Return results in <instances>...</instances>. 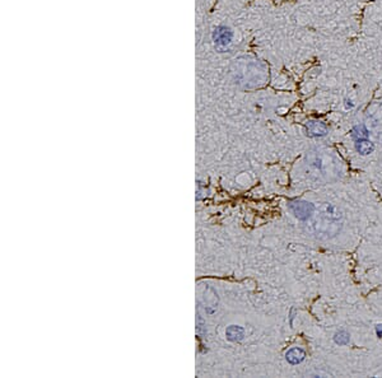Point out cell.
I'll list each match as a JSON object with an SVG mask.
<instances>
[{
  "label": "cell",
  "instance_id": "obj_1",
  "mask_svg": "<svg viewBox=\"0 0 382 378\" xmlns=\"http://www.w3.org/2000/svg\"><path fill=\"white\" fill-rule=\"evenodd\" d=\"M288 207L294 214V217L298 218L299 220H308L315 213V205L308 203V201L294 200L289 203Z\"/></svg>",
  "mask_w": 382,
  "mask_h": 378
},
{
  "label": "cell",
  "instance_id": "obj_2",
  "mask_svg": "<svg viewBox=\"0 0 382 378\" xmlns=\"http://www.w3.org/2000/svg\"><path fill=\"white\" fill-rule=\"evenodd\" d=\"M307 135L311 138H320L325 137L328 134V128L323 121L319 120H309L306 125Z\"/></svg>",
  "mask_w": 382,
  "mask_h": 378
},
{
  "label": "cell",
  "instance_id": "obj_3",
  "mask_svg": "<svg viewBox=\"0 0 382 378\" xmlns=\"http://www.w3.org/2000/svg\"><path fill=\"white\" fill-rule=\"evenodd\" d=\"M232 40V32L231 30L226 27H219L218 30H216L214 32V41H216V45L218 46H226L231 42Z\"/></svg>",
  "mask_w": 382,
  "mask_h": 378
},
{
  "label": "cell",
  "instance_id": "obj_4",
  "mask_svg": "<svg viewBox=\"0 0 382 378\" xmlns=\"http://www.w3.org/2000/svg\"><path fill=\"white\" fill-rule=\"evenodd\" d=\"M285 358H287V360H288L291 364H299V363L303 362V359L306 358V353H304L303 349L293 348L289 351H287Z\"/></svg>",
  "mask_w": 382,
  "mask_h": 378
},
{
  "label": "cell",
  "instance_id": "obj_5",
  "mask_svg": "<svg viewBox=\"0 0 382 378\" xmlns=\"http://www.w3.org/2000/svg\"><path fill=\"white\" fill-rule=\"evenodd\" d=\"M355 149H357V152L359 154H362V156H367V154L372 153L374 149V145L373 143H371L369 140L364 139V140H358L357 143H355Z\"/></svg>",
  "mask_w": 382,
  "mask_h": 378
},
{
  "label": "cell",
  "instance_id": "obj_6",
  "mask_svg": "<svg viewBox=\"0 0 382 378\" xmlns=\"http://www.w3.org/2000/svg\"><path fill=\"white\" fill-rule=\"evenodd\" d=\"M369 137V133L368 130L366 129V126L364 125H357L353 128L352 130V138L354 140H364V139H368Z\"/></svg>",
  "mask_w": 382,
  "mask_h": 378
},
{
  "label": "cell",
  "instance_id": "obj_7",
  "mask_svg": "<svg viewBox=\"0 0 382 378\" xmlns=\"http://www.w3.org/2000/svg\"><path fill=\"white\" fill-rule=\"evenodd\" d=\"M227 338L232 341H240L243 338V330L241 327L231 326L227 330Z\"/></svg>",
  "mask_w": 382,
  "mask_h": 378
},
{
  "label": "cell",
  "instance_id": "obj_8",
  "mask_svg": "<svg viewBox=\"0 0 382 378\" xmlns=\"http://www.w3.org/2000/svg\"><path fill=\"white\" fill-rule=\"evenodd\" d=\"M349 340H350L349 334L344 330L338 331V333L335 334V336H334V341H335L338 345H347V344L349 343Z\"/></svg>",
  "mask_w": 382,
  "mask_h": 378
},
{
  "label": "cell",
  "instance_id": "obj_9",
  "mask_svg": "<svg viewBox=\"0 0 382 378\" xmlns=\"http://www.w3.org/2000/svg\"><path fill=\"white\" fill-rule=\"evenodd\" d=\"M376 334H377V336H378V338H382V325H377Z\"/></svg>",
  "mask_w": 382,
  "mask_h": 378
}]
</instances>
